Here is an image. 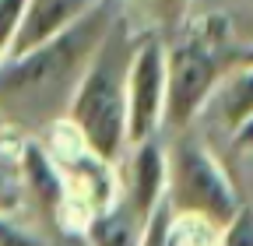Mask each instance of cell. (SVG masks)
<instances>
[{"label":"cell","instance_id":"obj_13","mask_svg":"<svg viewBox=\"0 0 253 246\" xmlns=\"http://www.w3.org/2000/svg\"><path fill=\"white\" fill-rule=\"evenodd\" d=\"M21 11H25V0H0V64L11 56L18 25H21Z\"/></svg>","mask_w":253,"mask_h":246},{"label":"cell","instance_id":"obj_5","mask_svg":"<svg viewBox=\"0 0 253 246\" xmlns=\"http://www.w3.org/2000/svg\"><path fill=\"white\" fill-rule=\"evenodd\" d=\"M166 130V39L141 32L126 78V148Z\"/></svg>","mask_w":253,"mask_h":246},{"label":"cell","instance_id":"obj_10","mask_svg":"<svg viewBox=\"0 0 253 246\" xmlns=\"http://www.w3.org/2000/svg\"><path fill=\"white\" fill-rule=\"evenodd\" d=\"M162 246H221V229L201 214H169Z\"/></svg>","mask_w":253,"mask_h":246},{"label":"cell","instance_id":"obj_17","mask_svg":"<svg viewBox=\"0 0 253 246\" xmlns=\"http://www.w3.org/2000/svg\"><path fill=\"white\" fill-rule=\"evenodd\" d=\"M236 64H253V42H246V46L236 49Z\"/></svg>","mask_w":253,"mask_h":246},{"label":"cell","instance_id":"obj_14","mask_svg":"<svg viewBox=\"0 0 253 246\" xmlns=\"http://www.w3.org/2000/svg\"><path fill=\"white\" fill-rule=\"evenodd\" d=\"M221 246H253V207L243 204L236 218L221 229Z\"/></svg>","mask_w":253,"mask_h":246},{"label":"cell","instance_id":"obj_2","mask_svg":"<svg viewBox=\"0 0 253 246\" xmlns=\"http://www.w3.org/2000/svg\"><path fill=\"white\" fill-rule=\"evenodd\" d=\"M137 39L141 32L130 28V18L123 11L102 39L63 116L74 123L81 141L109 165H116L126 151V78H130Z\"/></svg>","mask_w":253,"mask_h":246},{"label":"cell","instance_id":"obj_8","mask_svg":"<svg viewBox=\"0 0 253 246\" xmlns=\"http://www.w3.org/2000/svg\"><path fill=\"white\" fill-rule=\"evenodd\" d=\"M204 113L218 127H225V134H232L246 120H253V64H232L221 74V81L214 84Z\"/></svg>","mask_w":253,"mask_h":246},{"label":"cell","instance_id":"obj_16","mask_svg":"<svg viewBox=\"0 0 253 246\" xmlns=\"http://www.w3.org/2000/svg\"><path fill=\"white\" fill-rule=\"evenodd\" d=\"M229 137H232V148H236V151H243V155H253V120H246L243 127H236Z\"/></svg>","mask_w":253,"mask_h":246},{"label":"cell","instance_id":"obj_1","mask_svg":"<svg viewBox=\"0 0 253 246\" xmlns=\"http://www.w3.org/2000/svg\"><path fill=\"white\" fill-rule=\"evenodd\" d=\"M123 4L126 0H102L56 39L21 56H7L0 64V116L28 137H42L46 127L67 116L71 99L102 39L109 36L113 21L126 11Z\"/></svg>","mask_w":253,"mask_h":246},{"label":"cell","instance_id":"obj_12","mask_svg":"<svg viewBox=\"0 0 253 246\" xmlns=\"http://www.w3.org/2000/svg\"><path fill=\"white\" fill-rule=\"evenodd\" d=\"M0 246H46V239L18 214H0Z\"/></svg>","mask_w":253,"mask_h":246},{"label":"cell","instance_id":"obj_6","mask_svg":"<svg viewBox=\"0 0 253 246\" xmlns=\"http://www.w3.org/2000/svg\"><path fill=\"white\" fill-rule=\"evenodd\" d=\"M166 179H169V159H166V141L148 137L141 144H130L116 162V187L120 204L130 207L141 222H148L155 207L166 201Z\"/></svg>","mask_w":253,"mask_h":246},{"label":"cell","instance_id":"obj_18","mask_svg":"<svg viewBox=\"0 0 253 246\" xmlns=\"http://www.w3.org/2000/svg\"><path fill=\"white\" fill-rule=\"evenodd\" d=\"M4 127H7V120H4V116H0V134H4Z\"/></svg>","mask_w":253,"mask_h":246},{"label":"cell","instance_id":"obj_3","mask_svg":"<svg viewBox=\"0 0 253 246\" xmlns=\"http://www.w3.org/2000/svg\"><path fill=\"white\" fill-rule=\"evenodd\" d=\"M236 49L225 14L183 18L179 36L166 42V127L186 130L204 113L214 84L236 64Z\"/></svg>","mask_w":253,"mask_h":246},{"label":"cell","instance_id":"obj_4","mask_svg":"<svg viewBox=\"0 0 253 246\" xmlns=\"http://www.w3.org/2000/svg\"><path fill=\"white\" fill-rule=\"evenodd\" d=\"M166 204L176 214H201L218 229H225L243 207V201L218 155L197 137H176L172 144H166Z\"/></svg>","mask_w":253,"mask_h":246},{"label":"cell","instance_id":"obj_11","mask_svg":"<svg viewBox=\"0 0 253 246\" xmlns=\"http://www.w3.org/2000/svg\"><path fill=\"white\" fill-rule=\"evenodd\" d=\"M25 183L18 176V169L0 165V214H18L25 207Z\"/></svg>","mask_w":253,"mask_h":246},{"label":"cell","instance_id":"obj_7","mask_svg":"<svg viewBox=\"0 0 253 246\" xmlns=\"http://www.w3.org/2000/svg\"><path fill=\"white\" fill-rule=\"evenodd\" d=\"M99 4H102V0H25L11 56H21L28 49L56 39L60 32H67L71 25H78L88 11H95Z\"/></svg>","mask_w":253,"mask_h":246},{"label":"cell","instance_id":"obj_9","mask_svg":"<svg viewBox=\"0 0 253 246\" xmlns=\"http://www.w3.org/2000/svg\"><path fill=\"white\" fill-rule=\"evenodd\" d=\"M141 236H144V222L137 214H130L126 204L116 201L109 211L91 218L84 243L88 246H141Z\"/></svg>","mask_w":253,"mask_h":246},{"label":"cell","instance_id":"obj_15","mask_svg":"<svg viewBox=\"0 0 253 246\" xmlns=\"http://www.w3.org/2000/svg\"><path fill=\"white\" fill-rule=\"evenodd\" d=\"M148 7L155 11V18H162V21H183L190 0H148Z\"/></svg>","mask_w":253,"mask_h":246}]
</instances>
